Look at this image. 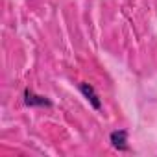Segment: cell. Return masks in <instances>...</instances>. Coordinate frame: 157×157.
Returning a JSON list of instances; mask_svg holds the SVG:
<instances>
[{
    "instance_id": "cell-1",
    "label": "cell",
    "mask_w": 157,
    "mask_h": 157,
    "mask_svg": "<svg viewBox=\"0 0 157 157\" xmlns=\"http://www.w3.org/2000/svg\"><path fill=\"white\" fill-rule=\"evenodd\" d=\"M80 91L83 93V96L87 98V102L94 107V109H100L102 107V102H100V96L96 94L94 87L91 83H80Z\"/></svg>"
},
{
    "instance_id": "cell-2",
    "label": "cell",
    "mask_w": 157,
    "mask_h": 157,
    "mask_svg": "<svg viewBox=\"0 0 157 157\" xmlns=\"http://www.w3.org/2000/svg\"><path fill=\"white\" fill-rule=\"evenodd\" d=\"M111 144L120 151H128L129 150V146H128V131H124V129L113 131L111 133Z\"/></svg>"
},
{
    "instance_id": "cell-3",
    "label": "cell",
    "mask_w": 157,
    "mask_h": 157,
    "mask_svg": "<svg viewBox=\"0 0 157 157\" xmlns=\"http://www.w3.org/2000/svg\"><path fill=\"white\" fill-rule=\"evenodd\" d=\"M24 102H26V105H39V107H48V105H52L50 104V100H46L44 96H39V94H35L33 91H24Z\"/></svg>"
}]
</instances>
